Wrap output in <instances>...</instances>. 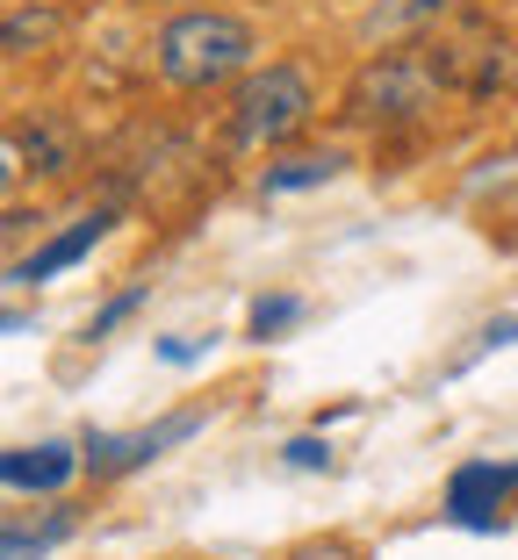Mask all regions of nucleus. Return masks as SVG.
I'll return each mask as SVG.
<instances>
[{
  "label": "nucleus",
  "mask_w": 518,
  "mask_h": 560,
  "mask_svg": "<svg viewBox=\"0 0 518 560\" xmlns=\"http://www.w3.org/2000/svg\"><path fill=\"white\" fill-rule=\"evenodd\" d=\"M252 50H260V36H252L245 15H231V8H181L151 36V66L181 94H209V86L252 72Z\"/></svg>",
  "instance_id": "1"
},
{
  "label": "nucleus",
  "mask_w": 518,
  "mask_h": 560,
  "mask_svg": "<svg viewBox=\"0 0 518 560\" xmlns=\"http://www.w3.org/2000/svg\"><path fill=\"white\" fill-rule=\"evenodd\" d=\"M8 159H15V173H66V165H72V144L50 130V122H15Z\"/></svg>",
  "instance_id": "11"
},
{
  "label": "nucleus",
  "mask_w": 518,
  "mask_h": 560,
  "mask_svg": "<svg viewBox=\"0 0 518 560\" xmlns=\"http://www.w3.org/2000/svg\"><path fill=\"white\" fill-rule=\"evenodd\" d=\"M108 231H116V209H94V215H80V223H72V231H58L44 252H30V259H15V266H8V288H44L50 273H66V266H80V259H87V252H94Z\"/></svg>",
  "instance_id": "8"
},
{
  "label": "nucleus",
  "mask_w": 518,
  "mask_h": 560,
  "mask_svg": "<svg viewBox=\"0 0 518 560\" xmlns=\"http://www.w3.org/2000/svg\"><path fill=\"white\" fill-rule=\"evenodd\" d=\"M50 30H58L50 8H8V50L15 58H30V44H50Z\"/></svg>",
  "instance_id": "14"
},
{
  "label": "nucleus",
  "mask_w": 518,
  "mask_h": 560,
  "mask_svg": "<svg viewBox=\"0 0 518 560\" xmlns=\"http://www.w3.org/2000/svg\"><path fill=\"white\" fill-rule=\"evenodd\" d=\"M281 560H360V546L338 539V532H318V539H296Z\"/></svg>",
  "instance_id": "16"
},
{
  "label": "nucleus",
  "mask_w": 518,
  "mask_h": 560,
  "mask_svg": "<svg viewBox=\"0 0 518 560\" xmlns=\"http://www.w3.org/2000/svg\"><path fill=\"white\" fill-rule=\"evenodd\" d=\"M439 94H447V80L433 72V58H425V50H375L368 66L346 80L338 116H346L353 130H375V122H411V116H425Z\"/></svg>",
  "instance_id": "2"
},
{
  "label": "nucleus",
  "mask_w": 518,
  "mask_h": 560,
  "mask_svg": "<svg viewBox=\"0 0 518 560\" xmlns=\"http://www.w3.org/2000/svg\"><path fill=\"white\" fill-rule=\"evenodd\" d=\"M318 116V94L302 80V66H267V72H245L231 101V144L238 151H274Z\"/></svg>",
  "instance_id": "3"
},
{
  "label": "nucleus",
  "mask_w": 518,
  "mask_h": 560,
  "mask_svg": "<svg viewBox=\"0 0 518 560\" xmlns=\"http://www.w3.org/2000/svg\"><path fill=\"white\" fill-rule=\"evenodd\" d=\"M145 295H151L145 280H137V288H123V295L108 302V310H94V324H87V338H108V330H116L123 316H137V310H145Z\"/></svg>",
  "instance_id": "17"
},
{
  "label": "nucleus",
  "mask_w": 518,
  "mask_h": 560,
  "mask_svg": "<svg viewBox=\"0 0 518 560\" xmlns=\"http://www.w3.org/2000/svg\"><path fill=\"white\" fill-rule=\"evenodd\" d=\"M469 0H375L368 8V36H411V30H439L447 15H461Z\"/></svg>",
  "instance_id": "9"
},
{
  "label": "nucleus",
  "mask_w": 518,
  "mask_h": 560,
  "mask_svg": "<svg viewBox=\"0 0 518 560\" xmlns=\"http://www.w3.org/2000/svg\"><path fill=\"white\" fill-rule=\"evenodd\" d=\"M87 467V453H72L66 439H44V445H8L0 453V481L15 495H58L72 475Z\"/></svg>",
  "instance_id": "7"
},
{
  "label": "nucleus",
  "mask_w": 518,
  "mask_h": 560,
  "mask_svg": "<svg viewBox=\"0 0 518 560\" xmlns=\"http://www.w3.org/2000/svg\"><path fill=\"white\" fill-rule=\"evenodd\" d=\"M504 346H518V316H497V324H483V338H475V352L461 366H475L483 352H504Z\"/></svg>",
  "instance_id": "18"
},
{
  "label": "nucleus",
  "mask_w": 518,
  "mask_h": 560,
  "mask_svg": "<svg viewBox=\"0 0 518 560\" xmlns=\"http://www.w3.org/2000/svg\"><path fill=\"white\" fill-rule=\"evenodd\" d=\"M346 173V151H288L281 165H267V195H302V187H324Z\"/></svg>",
  "instance_id": "10"
},
{
  "label": "nucleus",
  "mask_w": 518,
  "mask_h": 560,
  "mask_svg": "<svg viewBox=\"0 0 518 560\" xmlns=\"http://www.w3.org/2000/svg\"><path fill=\"white\" fill-rule=\"evenodd\" d=\"M296 316H302V295H260V302H252V316H245V338L267 346V338H281V330L296 324Z\"/></svg>",
  "instance_id": "13"
},
{
  "label": "nucleus",
  "mask_w": 518,
  "mask_h": 560,
  "mask_svg": "<svg viewBox=\"0 0 518 560\" xmlns=\"http://www.w3.org/2000/svg\"><path fill=\"white\" fill-rule=\"evenodd\" d=\"M173 560H202V553H173Z\"/></svg>",
  "instance_id": "20"
},
{
  "label": "nucleus",
  "mask_w": 518,
  "mask_h": 560,
  "mask_svg": "<svg viewBox=\"0 0 518 560\" xmlns=\"http://www.w3.org/2000/svg\"><path fill=\"white\" fill-rule=\"evenodd\" d=\"M518 489V467L497 460H461L447 475V525L461 532H504V495Z\"/></svg>",
  "instance_id": "5"
},
{
  "label": "nucleus",
  "mask_w": 518,
  "mask_h": 560,
  "mask_svg": "<svg viewBox=\"0 0 518 560\" xmlns=\"http://www.w3.org/2000/svg\"><path fill=\"white\" fill-rule=\"evenodd\" d=\"M332 439H318V431H302V439L281 445V467H296V475H332Z\"/></svg>",
  "instance_id": "15"
},
{
  "label": "nucleus",
  "mask_w": 518,
  "mask_h": 560,
  "mask_svg": "<svg viewBox=\"0 0 518 560\" xmlns=\"http://www.w3.org/2000/svg\"><path fill=\"white\" fill-rule=\"evenodd\" d=\"M209 424V410H173V417H159L151 431H87V475L94 481H116V475H137V467H151L166 445H181V439H195V431Z\"/></svg>",
  "instance_id": "4"
},
{
  "label": "nucleus",
  "mask_w": 518,
  "mask_h": 560,
  "mask_svg": "<svg viewBox=\"0 0 518 560\" xmlns=\"http://www.w3.org/2000/svg\"><path fill=\"white\" fill-rule=\"evenodd\" d=\"M511 151H518V144H511Z\"/></svg>",
  "instance_id": "21"
},
{
  "label": "nucleus",
  "mask_w": 518,
  "mask_h": 560,
  "mask_svg": "<svg viewBox=\"0 0 518 560\" xmlns=\"http://www.w3.org/2000/svg\"><path fill=\"white\" fill-rule=\"evenodd\" d=\"M72 532H80V517H72V511H50L44 525H30V517H8V539H0V560H44L50 546H66Z\"/></svg>",
  "instance_id": "12"
},
{
  "label": "nucleus",
  "mask_w": 518,
  "mask_h": 560,
  "mask_svg": "<svg viewBox=\"0 0 518 560\" xmlns=\"http://www.w3.org/2000/svg\"><path fill=\"white\" fill-rule=\"evenodd\" d=\"M159 360L166 366H195V360H209V346H202V338H159Z\"/></svg>",
  "instance_id": "19"
},
{
  "label": "nucleus",
  "mask_w": 518,
  "mask_h": 560,
  "mask_svg": "<svg viewBox=\"0 0 518 560\" xmlns=\"http://www.w3.org/2000/svg\"><path fill=\"white\" fill-rule=\"evenodd\" d=\"M433 58V72L447 80V94H497V86H511V44L504 36H447L439 50H425Z\"/></svg>",
  "instance_id": "6"
}]
</instances>
